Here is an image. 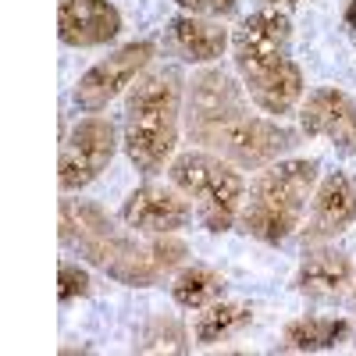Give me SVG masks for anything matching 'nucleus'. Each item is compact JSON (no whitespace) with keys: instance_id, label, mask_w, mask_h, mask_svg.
<instances>
[{"instance_id":"obj_1","label":"nucleus","mask_w":356,"mask_h":356,"mask_svg":"<svg viewBox=\"0 0 356 356\" xmlns=\"http://www.w3.org/2000/svg\"><path fill=\"white\" fill-rule=\"evenodd\" d=\"M246 86L225 68H207L189 82L186 132L200 150H211L235 168H267L282 161L300 132L282 125V118L250 114Z\"/></svg>"},{"instance_id":"obj_2","label":"nucleus","mask_w":356,"mask_h":356,"mask_svg":"<svg viewBox=\"0 0 356 356\" xmlns=\"http://www.w3.org/2000/svg\"><path fill=\"white\" fill-rule=\"evenodd\" d=\"M61 243L75 246L107 278L129 289L157 285L164 275L186 267L189 257V246L175 235H150V243H136L111 225L104 207L89 200H61Z\"/></svg>"},{"instance_id":"obj_3","label":"nucleus","mask_w":356,"mask_h":356,"mask_svg":"<svg viewBox=\"0 0 356 356\" xmlns=\"http://www.w3.org/2000/svg\"><path fill=\"white\" fill-rule=\"evenodd\" d=\"M232 61L250 100L271 118L292 114L307 93V75L292 57V18L278 8H260L235 25Z\"/></svg>"},{"instance_id":"obj_4","label":"nucleus","mask_w":356,"mask_h":356,"mask_svg":"<svg viewBox=\"0 0 356 356\" xmlns=\"http://www.w3.org/2000/svg\"><path fill=\"white\" fill-rule=\"evenodd\" d=\"M186 86L189 82H182V75L175 68H157V72H146L129 89L122 146H125L129 164L143 178L161 175L164 164L175 161Z\"/></svg>"},{"instance_id":"obj_5","label":"nucleus","mask_w":356,"mask_h":356,"mask_svg":"<svg viewBox=\"0 0 356 356\" xmlns=\"http://www.w3.org/2000/svg\"><path fill=\"white\" fill-rule=\"evenodd\" d=\"M317 161L307 157H282L275 164H267L246 193L239 225L246 235H253L257 243L278 246L289 235L303 225L307 200H314L317 189Z\"/></svg>"},{"instance_id":"obj_6","label":"nucleus","mask_w":356,"mask_h":356,"mask_svg":"<svg viewBox=\"0 0 356 356\" xmlns=\"http://www.w3.org/2000/svg\"><path fill=\"white\" fill-rule=\"evenodd\" d=\"M232 161L211 150H186L175 154L168 164V178L178 193H186L196 207L200 225L211 235H225L239 225L243 203H246V178Z\"/></svg>"},{"instance_id":"obj_7","label":"nucleus","mask_w":356,"mask_h":356,"mask_svg":"<svg viewBox=\"0 0 356 356\" xmlns=\"http://www.w3.org/2000/svg\"><path fill=\"white\" fill-rule=\"evenodd\" d=\"M154 57H157L154 40H132L125 47H118L104 61L89 65L79 75V82L72 89V104L82 114H100L107 104H114L125 89H132L146 75V68L154 65Z\"/></svg>"},{"instance_id":"obj_8","label":"nucleus","mask_w":356,"mask_h":356,"mask_svg":"<svg viewBox=\"0 0 356 356\" xmlns=\"http://www.w3.org/2000/svg\"><path fill=\"white\" fill-rule=\"evenodd\" d=\"M118 154V125L104 114H86L72 125V132L61 143V157H57V186L61 193H79L89 182L111 168Z\"/></svg>"},{"instance_id":"obj_9","label":"nucleus","mask_w":356,"mask_h":356,"mask_svg":"<svg viewBox=\"0 0 356 356\" xmlns=\"http://www.w3.org/2000/svg\"><path fill=\"white\" fill-rule=\"evenodd\" d=\"M300 132L307 139H328L339 154L356 157V100L339 86H321L300 111Z\"/></svg>"},{"instance_id":"obj_10","label":"nucleus","mask_w":356,"mask_h":356,"mask_svg":"<svg viewBox=\"0 0 356 356\" xmlns=\"http://www.w3.org/2000/svg\"><path fill=\"white\" fill-rule=\"evenodd\" d=\"M122 221L143 235H175L193 221V203L186 193H178L175 186H154L146 182L132 189L122 203Z\"/></svg>"},{"instance_id":"obj_11","label":"nucleus","mask_w":356,"mask_h":356,"mask_svg":"<svg viewBox=\"0 0 356 356\" xmlns=\"http://www.w3.org/2000/svg\"><path fill=\"white\" fill-rule=\"evenodd\" d=\"M353 225H356V178H349L346 171H328L314 189L303 243L307 246L332 243L335 235L349 232Z\"/></svg>"},{"instance_id":"obj_12","label":"nucleus","mask_w":356,"mask_h":356,"mask_svg":"<svg viewBox=\"0 0 356 356\" xmlns=\"http://www.w3.org/2000/svg\"><path fill=\"white\" fill-rule=\"evenodd\" d=\"M122 11L114 0H57V36L65 47H107L122 33Z\"/></svg>"},{"instance_id":"obj_13","label":"nucleus","mask_w":356,"mask_h":356,"mask_svg":"<svg viewBox=\"0 0 356 356\" xmlns=\"http://www.w3.org/2000/svg\"><path fill=\"white\" fill-rule=\"evenodd\" d=\"M353 282H356V267H353L349 253H342V250H310L292 278L296 292L307 296V300H317V303L339 300Z\"/></svg>"},{"instance_id":"obj_14","label":"nucleus","mask_w":356,"mask_h":356,"mask_svg":"<svg viewBox=\"0 0 356 356\" xmlns=\"http://www.w3.org/2000/svg\"><path fill=\"white\" fill-rule=\"evenodd\" d=\"M168 40H171V50L182 57L186 65H214L232 47L228 33L214 18H200V15H186V11L178 18H171Z\"/></svg>"},{"instance_id":"obj_15","label":"nucleus","mask_w":356,"mask_h":356,"mask_svg":"<svg viewBox=\"0 0 356 356\" xmlns=\"http://www.w3.org/2000/svg\"><path fill=\"white\" fill-rule=\"evenodd\" d=\"M353 339V321L346 317H296L282 332V349L289 353H328Z\"/></svg>"},{"instance_id":"obj_16","label":"nucleus","mask_w":356,"mask_h":356,"mask_svg":"<svg viewBox=\"0 0 356 356\" xmlns=\"http://www.w3.org/2000/svg\"><path fill=\"white\" fill-rule=\"evenodd\" d=\"M225 289L228 282L221 271H214L207 264H186L171 282V300L182 310H203V307L225 300Z\"/></svg>"},{"instance_id":"obj_17","label":"nucleus","mask_w":356,"mask_h":356,"mask_svg":"<svg viewBox=\"0 0 356 356\" xmlns=\"http://www.w3.org/2000/svg\"><path fill=\"white\" fill-rule=\"evenodd\" d=\"M250 321H253V307L218 300V303H211V307L196 310V321H193V342H196V346L225 342V339H232V335H239Z\"/></svg>"},{"instance_id":"obj_18","label":"nucleus","mask_w":356,"mask_h":356,"mask_svg":"<svg viewBox=\"0 0 356 356\" xmlns=\"http://www.w3.org/2000/svg\"><path fill=\"white\" fill-rule=\"evenodd\" d=\"M136 349L139 353H186L189 342H186V332H182V324H178V321L157 317V321L146 324V332L139 335Z\"/></svg>"},{"instance_id":"obj_19","label":"nucleus","mask_w":356,"mask_h":356,"mask_svg":"<svg viewBox=\"0 0 356 356\" xmlns=\"http://www.w3.org/2000/svg\"><path fill=\"white\" fill-rule=\"evenodd\" d=\"M89 292H93V275L75 260H61V267H57V300L68 307L75 300H86Z\"/></svg>"},{"instance_id":"obj_20","label":"nucleus","mask_w":356,"mask_h":356,"mask_svg":"<svg viewBox=\"0 0 356 356\" xmlns=\"http://www.w3.org/2000/svg\"><path fill=\"white\" fill-rule=\"evenodd\" d=\"M186 15H200V18H232L239 0H175Z\"/></svg>"},{"instance_id":"obj_21","label":"nucleus","mask_w":356,"mask_h":356,"mask_svg":"<svg viewBox=\"0 0 356 356\" xmlns=\"http://www.w3.org/2000/svg\"><path fill=\"white\" fill-rule=\"evenodd\" d=\"M342 22H346L349 33H356V0H346V15H342Z\"/></svg>"},{"instance_id":"obj_22","label":"nucleus","mask_w":356,"mask_h":356,"mask_svg":"<svg viewBox=\"0 0 356 356\" xmlns=\"http://www.w3.org/2000/svg\"><path fill=\"white\" fill-rule=\"evenodd\" d=\"M267 4H271V8H278V4H289V8H292V4H303V0H267Z\"/></svg>"},{"instance_id":"obj_23","label":"nucleus","mask_w":356,"mask_h":356,"mask_svg":"<svg viewBox=\"0 0 356 356\" xmlns=\"http://www.w3.org/2000/svg\"><path fill=\"white\" fill-rule=\"evenodd\" d=\"M353 310H356V282H353Z\"/></svg>"}]
</instances>
